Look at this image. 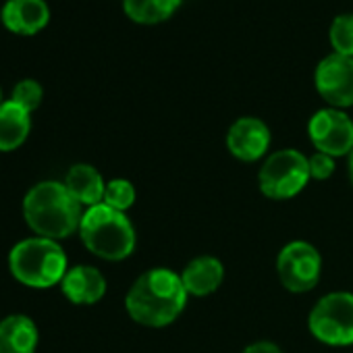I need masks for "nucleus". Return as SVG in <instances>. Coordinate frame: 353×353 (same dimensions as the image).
<instances>
[{"instance_id":"f257e3e1","label":"nucleus","mask_w":353,"mask_h":353,"mask_svg":"<svg viewBox=\"0 0 353 353\" xmlns=\"http://www.w3.org/2000/svg\"><path fill=\"white\" fill-rule=\"evenodd\" d=\"M190 293L181 274L168 268H152L139 274L125 295V310L133 322L150 328L172 324L188 305Z\"/></svg>"},{"instance_id":"f03ea898","label":"nucleus","mask_w":353,"mask_h":353,"mask_svg":"<svg viewBox=\"0 0 353 353\" xmlns=\"http://www.w3.org/2000/svg\"><path fill=\"white\" fill-rule=\"evenodd\" d=\"M83 206L61 181L36 183L23 198V219L28 227L46 239H67L79 231Z\"/></svg>"},{"instance_id":"7ed1b4c3","label":"nucleus","mask_w":353,"mask_h":353,"mask_svg":"<svg viewBox=\"0 0 353 353\" xmlns=\"http://www.w3.org/2000/svg\"><path fill=\"white\" fill-rule=\"evenodd\" d=\"M79 237L94 256L108 262L129 258L137 243L135 229L127 214L106 204L85 208L79 225Z\"/></svg>"},{"instance_id":"20e7f679","label":"nucleus","mask_w":353,"mask_h":353,"mask_svg":"<svg viewBox=\"0 0 353 353\" xmlns=\"http://www.w3.org/2000/svg\"><path fill=\"white\" fill-rule=\"evenodd\" d=\"M9 270L26 287L50 289L61 285L69 270L67 254L54 239L28 237L11 250Z\"/></svg>"},{"instance_id":"39448f33","label":"nucleus","mask_w":353,"mask_h":353,"mask_svg":"<svg viewBox=\"0 0 353 353\" xmlns=\"http://www.w3.org/2000/svg\"><path fill=\"white\" fill-rule=\"evenodd\" d=\"M310 179L312 176L307 156L293 148L272 152L258 172L260 192L270 200L295 198L305 190Z\"/></svg>"},{"instance_id":"423d86ee","label":"nucleus","mask_w":353,"mask_h":353,"mask_svg":"<svg viewBox=\"0 0 353 353\" xmlns=\"http://www.w3.org/2000/svg\"><path fill=\"white\" fill-rule=\"evenodd\" d=\"M307 328L324 345H353V293L334 291L320 297L307 316Z\"/></svg>"},{"instance_id":"0eeeda50","label":"nucleus","mask_w":353,"mask_h":353,"mask_svg":"<svg viewBox=\"0 0 353 353\" xmlns=\"http://www.w3.org/2000/svg\"><path fill=\"white\" fill-rule=\"evenodd\" d=\"M276 274L291 293L312 291L322 274V256L307 241H291L276 256Z\"/></svg>"},{"instance_id":"6e6552de","label":"nucleus","mask_w":353,"mask_h":353,"mask_svg":"<svg viewBox=\"0 0 353 353\" xmlns=\"http://www.w3.org/2000/svg\"><path fill=\"white\" fill-rule=\"evenodd\" d=\"M314 148L332 158L353 152V121L339 108H322L307 123Z\"/></svg>"},{"instance_id":"1a4fd4ad","label":"nucleus","mask_w":353,"mask_h":353,"mask_svg":"<svg viewBox=\"0 0 353 353\" xmlns=\"http://www.w3.org/2000/svg\"><path fill=\"white\" fill-rule=\"evenodd\" d=\"M316 90L330 104V108H347L353 104V59L343 54H328L316 67Z\"/></svg>"},{"instance_id":"9d476101","label":"nucleus","mask_w":353,"mask_h":353,"mask_svg":"<svg viewBox=\"0 0 353 353\" xmlns=\"http://www.w3.org/2000/svg\"><path fill=\"white\" fill-rule=\"evenodd\" d=\"M229 152L241 162H256L266 156L270 148V129L256 117H241L229 127Z\"/></svg>"},{"instance_id":"9b49d317","label":"nucleus","mask_w":353,"mask_h":353,"mask_svg":"<svg viewBox=\"0 0 353 353\" xmlns=\"http://www.w3.org/2000/svg\"><path fill=\"white\" fill-rule=\"evenodd\" d=\"M63 295L75 305H94L106 295L104 274L88 264H79L67 270L61 283Z\"/></svg>"},{"instance_id":"f8f14e48","label":"nucleus","mask_w":353,"mask_h":353,"mask_svg":"<svg viewBox=\"0 0 353 353\" xmlns=\"http://www.w3.org/2000/svg\"><path fill=\"white\" fill-rule=\"evenodd\" d=\"M3 26L19 36H34L50 21V11L44 0H9L0 13Z\"/></svg>"},{"instance_id":"ddd939ff","label":"nucleus","mask_w":353,"mask_h":353,"mask_svg":"<svg viewBox=\"0 0 353 353\" xmlns=\"http://www.w3.org/2000/svg\"><path fill=\"white\" fill-rule=\"evenodd\" d=\"M181 281L190 295L206 297L223 285L225 266L214 256H198L188 262V266L181 272Z\"/></svg>"},{"instance_id":"4468645a","label":"nucleus","mask_w":353,"mask_h":353,"mask_svg":"<svg viewBox=\"0 0 353 353\" xmlns=\"http://www.w3.org/2000/svg\"><path fill=\"white\" fill-rule=\"evenodd\" d=\"M65 185L71 192V196L85 208L98 206L104 200L106 181L100 174V170L92 164L85 162L73 164L65 176Z\"/></svg>"},{"instance_id":"2eb2a0df","label":"nucleus","mask_w":353,"mask_h":353,"mask_svg":"<svg viewBox=\"0 0 353 353\" xmlns=\"http://www.w3.org/2000/svg\"><path fill=\"white\" fill-rule=\"evenodd\" d=\"M38 339V326L26 314L0 320V353H36Z\"/></svg>"},{"instance_id":"dca6fc26","label":"nucleus","mask_w":353,"mask_h":353,"mask_svg":"<svg viewBox=\"0 0 353 353\" xmlns=\"http://www.w3.org/2000/svg\"><path fill=\"white\" fill-rule=\"evenodd\" d=\"M32 131V117L13 100L0 104V152L21 148Z\"/></svg>"},{"instance_id":"f3484780","label":"nucleus","mask_w":353,"mask_h":353,"mask_svg":"<svg viewBox=\"0 0 353 353\" xmlns=\"http://www.w3.org/2000/svg\"><path fill=\"white\" fill-rule=\"evenodd\" d=\"M181 0H123V9L129 19L141 26H154L166 21L176 9Z\"/></svg>"},{"instance_id":"a211bd4d","label":"nucleus","mask_w":353,"mask_h":353,"mask_svg":"<svg viewBox=\"0 0 353 353\" xmlns=\"http://www.w3.org/2000/svg\"><path fill=\"white\" fill-rule=\"evenodd\" d=\"M135 198H137V194L129 179H112V181H106V192H104L102 204H106L119 212H127L135 204Z\"/></svg>"},{"instance_id":"6ab92c4d","label":"nucleus","mask_w":353,"mask_h":353,"mask_svg":"<svg viewBox=\"0 0 353 353\" xmlns=\"http://www.w3.org/2000/svg\"><path fill=\"white\" fill-rule=\"evenodd\" d=\"M330 44L336 54L353 59V15H339L330 26Z\"/></svg>"},{"instance_id":"aec40b11","label":"nucleus","mask_w":353,"mask_h":353,"mask_svg":"<svg viewBox=\"0 0 353 353\" xmlns=\"http://www.w3.org/2000/svg\"><path fill=\"white\" fill-rule=\"evenodd\" d=\"M42 98H44L42 85H40L36 79H23V81H19V83L15 85L13 98H11V100L32 114V112L42 104Z\"/></svg>"},{"instance_id":"412c9836","label":"nucleus","mask_w":353,"mask_h":353,"mask_svg":"<svg viewBox=\"0 0 353 353\" xmlns=\"http://www.w3.org/2000/svg\"><path fill=\"white\" fill-rule=\"evenodd\" d=\"M307 162H310V176L316 181H326L334 172V158L328 154L316 152L314 156L307 158Z\"/></svg>"},{"instance_id":"4be33fe9","label":"nucleus","mask_w":353,"mask_h":353,"mask_svg":"<svg viewBox=\"0 0 353 353\" xmlns=\"http://www.w3.org/2000/svg\"><path fill=\"white\" fill-rule=\"evenodd\" d=\"M241 353H283V351L272 341H256V343L248 345Z\"/></svg>"},{"instance_id":"5701e85b","label":"nucleus","mask_w":353,"mask_h":353,"mask_svg":"<svg viewBox=\"0 0 353 353\" xmlns=\"http://www.w3.org/2000/svg\"><path fill=\"white\" fill-rule=\"evenodd\" d=\"M349 179H351V185H353V152L349 154Z\"/></svg>"},{"instance_id":"b1692460","label":"nucleus","mask_w":353,"mask_h":353,"mask_svg":"<svg viewBox=\"0 0 353 353\" xmlns=\"http://www.w3.org/2000/svg\"><path fill=\"white\" fill-rule=\"evenodd\" d=\"M5 100H3V90H0V104H3Z\"/></svg>"}]
</instances>
